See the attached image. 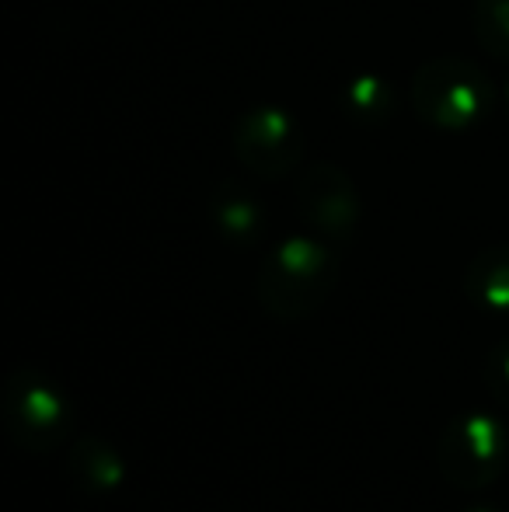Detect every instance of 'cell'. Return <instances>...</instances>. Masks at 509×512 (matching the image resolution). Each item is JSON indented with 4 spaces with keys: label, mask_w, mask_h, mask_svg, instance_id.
I'll list each match as a JSON object with an SVG mask.
<instances>
[{
    "label": "cell",
    "mask_w": 509,
    "mask_h": 512,
    "mask_svg": "<svg viewBox=\"0 0 509 512\" xmlns=\"http://www.w3.org/2000/svg\"><path fill=\"white\" fill-rule=\"evenodd\" d=\"M471 512H492V509H471Z\"/></svg>",
    "instance_id": "14"
},
{
    "label": "cell",
    "mask_w": 509,
    "mask_h": 512,
    "mask_svg": "<svg viewBox=\"0 0 509 512\" xmlns=\"http://www.w3.org/2000/svg\"><path fill=\"white\" fill-rule=\"evenodd\" d=\"M126 460L105 436L84 432L67 450V478L88 499H105V495L123 492L126 485Z\"/></svg>",
    "instance_id": "7"
},
{
    "label": "cell",
    "mask_w": 509,
    "mask_h": 512,
    "mask_svg": "<svg viewBox=\"0 0 509 512\" xmlns=\"http://www.w3.org/2000/svg\"><path fill=\"white\" fill-rule=\"evenodd\" d=\"M346 105H349V115H353L356 122L377 126V122H384L394 115V91H391V84L381 81L377 74H363L349 84Z\"/></svg>",
    "instance_id": "10"
},
{
    "label": "cell",
    "mask_w": 509,
    "mask_h": 512,
    "mask_svg": "<svg viewBox=\"0 0 509 512\" xmlns=\"http://www.w3.org/2000/svg\"><path fill=\"white\" fill-rule=\"evenodd\" d=\"M0 418L21 453L46 457L56 446L67 443L74 429V408H70L63 387L39 366H14L4 380V401Z\"/></svg>",
    "instance_id": "3"
},
{
    "label": "cell",
    "mask_w": 509,
    "mask_h": 512,
    "mask_svg": "<svg viewBox=\"0 0 509 512\" xmlns=\"http://www.w3.org/2000/svg\"><path fill=\"white\" fill-rule=\"evenodd\" d=\"M234 157L255 178H283L304 161V129L286 108H248L234 126Z\"/></svg>",
    "instance_id": "5"
},
{
    "label": "cell",
    "mask_w": 509,
    "mask_h": 512,
    "mask_svg": "<svg viewBox=\"0 0 509 512\" xmlns=\"http://www.w3.org/2000/svg\"><path fill=\"white\" fill-rule=\"evenodd\" d=\"M503 102H506V108H509V81H506V91H503Z\"/></svg>",
    "instance_id": "13"
},
{
    "label": "cell",
    "mask_w": 509,
    "mask_h": 512,
    "mask_svg": "<svg viewBox=\"0 0 509 512\" xmlns=\"http://www.w3.org/2000/svg\"><path fill=\"white\" fill-rule=\"evenodd\" d=\"M297 209L328 244L353 241L360 227L363 203L356 182L346 168L328 161H314L297 178Z\"/></svg>",
    "instance_id": "6"
},
{
    "label": "cell",
    "mask_w": 509,
    "mask_h": 512,
    "mask_svg": "<svg viewBox=\"0 0 509 512\" xmlns=\"http://www.w3.org/2000/svg\"><path fill=\"white\" fill-rule=\"evenodd\" d=\"M210 220L217 227L220 237H227L231 244H248L262 234V206L245 185L238 182H224L213 192L210 203Z\"/></svg>",
    "instance_id": "9"
},
{
    "label": "cell",
    "mask_w": 509,
    "mask_h": 512,
    "mask_svg": "<svg viewBox=\"0 0 509 512\" xmlns=\"http://www.w3.org/2000/svg\"><path fill=\"white\" fill-rule=\"evenodd\" d=\"M339 283V258L325 237L290 234L258 265V304L276 321H304L318 314Z\"/></svg>",
    "instance_id": "1"
},
{
    "label": "cell",
    "mask_w": 509,
    "mask_h": 512,
    "mask_svg": "<svg viewBox=\"0 0 509 512\" xmlns=\"http://www.w3.org/2000/svg\"><path fill=\"white\" fill-rule=\"evenodd\" d=\"M464 293L492 314H509V244H489L471 258Z\"/></svg>",
    "instance_id": "8"
},
{
    "label": "cell",
    "mask_w": 509,
    "mask_h": 512,
    "mask_svg": "<svg viewBox=\"0 0 509 512\" xmlns=\"http://www.w3.org/2000/svg\"><path fill=\"white\" fill-rule=\"evenodd\" d=\"M412 105L422 122L447 133H464L492 115L499 88L478 63L464 56L426 60L412 77Z\"/></svg>",
    "instance_id": "2"
},
{
    "label": "cell",
    "mask_w": 509,
    "mask_h": 512,
    "mask_svg": "<svg viewBox=\"0 0 509 512\" xmlns=\"http://www.w3.org/2000/svg\"><path fill=\"white\" fill-rule=\"evenodd\" d=\"M485 387H489L492 401L509 408V338L496 342L485 356Z\"/></svg>",
    "instance_id": "12"
},
{
    "label": "cell",
    "mask_w": 509,
    "mask_h": 512,
    "mask_svg": "<svg viewBox=\"0 0 509 512\" xmlns=\"http://www.w3.org/2000/svg\"><path fill=\"white\" fill-rule=\"evenodd\" d=\"M475 35L489 56L509 63V0H475Z\"/></svg>",
    "instance_id": "11"
},
{
    "label": "cell",
    "mask_w": 509,
    "mask_h": 512,
    "mask_svg": "<svg viewBox=\"0 0 509 512\" xmlns=\"http://www.w3.org/2000/svg\"><path fill=\"white\" fill-rule=\"evenodd\" d=\"M509 436L506 425L492 411H468L457 415L443 429L436 443V464L440 474L461 492H482L496 485L506 471Z\"/></svg>",
    "instance_id": "4"
}]
</instances>
